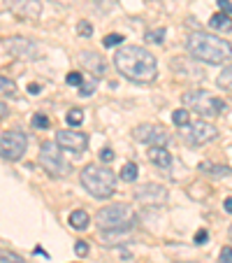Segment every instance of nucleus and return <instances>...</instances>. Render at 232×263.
Wrapping results in <instances>:
<instances>
[{"instance_id":"20e7f679","label":"nucleus","mask_w":232,"mask_h":263,"mask_svg":"<svg viewBox=\"0 0 232 263\" xmlns=\"http://www.w3.org/2000/svg\"><path fill=\"white\" fill-rule=\"evenodd\" d=\"M183 105L188 110H195L197 114H204V116H216L225 110L221 98H216L214 93L204 91V89H195V91H186L181 96Z\"/></svg>"},{"instance_id":"2f4dec72","label":"nucleus","mask_w":232,"mask_h":263,"mask_svg":"<svg viewBox=\"0 0 232 263\" xmlns=\"http://www.w3.org/2000/svg\"><path fill=\"white\" fill-rule=\"evenodd\" d=\"M221 263H232V247H223L221 249Z\"/></svg>"},{"instance_id":"58836bf2","label":"nucleus","mask_w":232,"mask_h":263,"mask_svg":"<svg viewBox=\"0 0 232 263\" xmlns=\"http://www.w3.org/2000/svg\"><path fill=\"white\" fill-rule=\"evenodd\" d=\"M230 240H232V226H230Z\"/></svg>"},{"instance_id":"6e6552de","label":"nucleus","mask_w":232,"mask_h":263,"mask_svg":"<svg viewBox=\"0 0 232 263\" xmlns=\"http://www.w3.org/2000/svg\"><path fill=\"white\" fill-rule=\"evenodd\" d=\"M135 140L151 147H165L170 142V133L165 131V126H158V124H140L135 128Z\"/></svg>"},{"instance_id":"9d476101","label":"nucleus","mask_w":232,"mask_h":263,"mask_svg":"<svg viewBox=\"0 0 232 263\" xmlns=\"http://www.w3.org/2000/svg\"><path fill=\"white\" fill-rule=\"evenodd\" d=\"M7 10L14 16L28 21V19H40L42 14V3L40 0H5Z\"/></svg>"},{"instance_id":"c85d7f7f","label":"nucleus","mask_w":232,"mask_h":263,"mask_svg":"<svg viewBox=\"0 0 232 263\" xmlns=\"http://www.w3.org/2000/svg\"><path fill=\"white\" fill-rule=\"evenodd\" d=\"M123 42V37L121 35H116V33H111V35H107L105 37V47H119Z\"/></svg>"},{"instance_id":"e433bc0d","label":"nucleus","mask_w":232,"mask_h":263,"mask_svg":"<svg viewBox=\"0 0 232 263\" xmlns=\"http://www.w3.org/2000/svg\"><path fill=\"white\" fill-rule=\"evenodd\" d=\"M28 91H31V93H37V91H40V86H37V84H31V86H28Z\"/></svg>"},{"instance_id":"4c0bfd02","label":"nucleus","mask_w":232,"mask_h":263,"mask_svg":"<svg viewBox=\"0 0 232 263\" xmlns=\"http://www.w3.org/2000/svg\"><path fill=\"white\" fill-rule=\"evenodd\" d=\"M0 112H3V114H0V116L5 119V116H7V105H5V103H3V107H0Z\"/></svg>"},{"instance_id":"9b49d317","label":"nucleus","mask_w":232,"mask_h":263,"mask_svg":"<svg viewBox=\"0 0 232 263\" xmlns=\"http://www.w3.org/2000/svg\"><path fill=\"white\" fill-rule=\"evenodd\" d=\"M5 49L16 58H24V61H35L37 54H40L35 42L26 40V37H12L10 42H5Z\"/></svg>"},{"instance_id":"aec40b11","label":"nucleus","mask_w":232,"mask_h":263,"mask_svg":"<svg viewBox=\"0 0 232 263\" xmlns=\"http://www.w3.org/2000/svg\"><path fill=\"white\" fill-rule=\"evenodd\" d=\"M172 122H174V126H186V128L191 126V114H188L186 107L172 112Z\"/></svg>"},{"instance_id":"4468645a","label":"nucleus","mask_w":232,"mask_h":263,"mask_svg":"<svg viewBox=\"0 0 232 263\" xmlns=\"http://www.w3.org/2000/svg\"><path fill=\"white\" fill-rule=\"evenodd\" d=\"M81 63H84L91 72H96V75H102L107 68L105 61L100 58V54H96V51H84V54H81Z\"/></svg>"},{"instance_id":"f8f14e48","label":"nucleus","mask_w":232,"mask_h":263,"mask_svg":"<svg viewBox=\"0 0 232 263\" xmlns=\"http://www.w3.org/2000/svg\"><path fill=\"white\" fill-rule=\"evenodd\" d=\"M135 200L142 205H158L167 200V189L163 184H144L135 191Z\"/></svg>"},{"instance_id":"72a5a7b5","label":"nucleus","mask_w":232,"mask_h":263,"mask_svg":"<svg viewBox=\"0 0 232 263\" xmlns=\"http://www.w3.org/2000/svg\"><path fill=\"white\" fill-rule=\"evenodd\" d=\"M218 5H221V10H223V12L232 14V3H227V0H218Z\"/></svg>"},{"instance_id":"f3484780","label":"nucleus","mask_w":232,"mask_h":263,"mask_svg":"<svg viewBox=\"0 0 232 263\" xmlns=\"http://www.w3.org/2000/svg\"><path fill=\"white\" fill-rule=\"evenodd\" d=\"M67 221H70V226L75 228V231H86L91 217H88L86 210H75V212H70V219H67Z\"/></svg>"},{"instance_id":"a211bd4d","label":"nucleus","mask_w":232,"mask_h":263,"mask_svg":"<svg viewBox=\"0 0 232 263\" xmlns=\"http://www.w3.org/2000/svg\"><path fill=\"white\" fill-rule=\"evenodd\" d=\"M200 170L204 172V175H209V177H227L232 172L230 166H214V163H200Z\"/></svg>"},{"instance_id":"f257e3e1","label":"nucleus","mask_w":232,"mask_h":263,"mask_svg":"<svg viewBox=\"0 0 232 263\" xmlns=\"http://www.w3.org/2000/svg\"><path fill=\"white\" fill-rule=\"evenodd\" d=\"M114 66L123 77H128L130 82H140V84H149L158 77L156 56L137 45H126L116 51Z\"/></svg>"},{"instance_id":"39448f33","label":"nucleus","mask_w":232,"mask_h":263,"mask_svg":"<svg viewBox=\"0 0 232 263\" xmlns=\"http://www.w3.org/2000/svg\"><path fill=\"white\" fill-rule=\"evenodd\" d=\"M96 221L100 231H119V228H132L135 214L128 205H111V208H102L96 214Z\"/></svg>"},{"instance_id":"6ab92c4d","label":"nucleus","mask_w":232,"mask_h":263,"mask_svg":"<svg viewBox=\"0 0 232 263\" xmlns=\"http://www.w3.org/2000/svg\"><path fill=\"white\" fill-rule=\"evenodd\" d=\"M216 84L221 86L223 91H232V63L227 68H223V72L218 75V79H216Z\"/></svg>"},{"instance_id":"393cba45","label":"nucleus","mask_w":232,"mask_h":263,"mask_svg":"<svg viewBox=\"0 0 232 263\" xmlns=\"http://www.w3.org/2000/svg\"><path fill=\"white\" fill-rule=\"evenodd\" d=\"M81 122H84V112H81L79 107H72V110L67 112V124H70V126H79Z\"/></svg>"},{"instance_id":"c9c22d12","label":"nucleus","mask_w":232,"mask_h":263,"mask_svg":"<svg viewBox=\"0 0 232 263\" xmlns=\"http://www.w3.org/2000/svg\"><path fill=\"white\" fill-rule=\"evenodd\" d=\"M223 208H225V212H227V214H232V198H225Z\"/></svg>"},{"instance_id":"7c9ffc66","label":"nucleus","mask_w":232,"mask_h":263,"mask_svg":"<svg viewBox=\"0 0 232 263\" xmlns=\"http://www.w3.org/2000/svg\"><path fill=\"white\" fill-rule=\"evenodd\" d=\"M3 263H24V258H21V256H16V254L3 252Z\"/></svg>"},{"instance_id":"bb28decb","label":"nucleus","mask_w":232,"mask_h":263,"mask_svg":"<svg viewBox=\"0 0 232 263\" xmlns=\"http://www.w3.org/2000/svg\"><path fill=\"white\" fill-rule=\"evenodd\" d=\"M33 126H35V128H49V116L35 114V116H33Z\"/></svg>"},{"instance_id":"b1692460","label":"nucleus","mask_w":232,"mask_h":263,"mask_svg":"<svg viewBox=\"0 0 232 263\" xmlns=\"http://www.w3.org/2000/svg\"><path fill=\"white\" fill-rule=\"evenodd\" d=\"M163 37H165V28H153V31H149L147 35H144V40L151 42V45H160Z\"/></svg>"},{"instance_id":"2eb2a0df","label":"nucleus","mask_w":232,"mask_h":263,"mask_svg":"<svg viewBox=\"0 0 232 263\" xmlns=\"http://www.w3.org/2000/svg\"><path fill=\"white\" fill-rule=\"evenodd\" d=\"M149 161L158 168H170L172 166V154L165 147H151L149 149Z\"/></svg>"},{"instance_id":"4be33fe9","label":"nucleus","mask_w":232,"mask_h":263,"mask_svg":"<svg viewBox=\"0 0 232 263\" xmlns=\"http://www.w3.org/2000/svg\"><path fill=\"white\" fill-rule=\"evenodd\" d=\"M121 179L123 182H135L137 179V166L135 163H126V166L121 168Z\"/></svg>"},{"instance_id":"5701e85b","label":"nucleus","mask_w":232,"mask_h":263,"mask_svg":"<svg viewBox=\"0 0 232 263\" xmlns=\"http://www.w3.org/2000/svg\"><path fill=\"white\" fill-rule=\"evenodd\" d=\"M96 86H98V79H96V77H86V79H84V84L79 86V93H81V98L91 96V93L96 91Z\"/></svg>"},{"instance_id":"423d86ee","label":"nucleus","mask_w":232,"mask_h":263,"mask_svg":"<svg viewBox=\"0 0 232 263\" xmlns=\"http://www.w3.org/2000/svg\"><path fill=\"white\" fill-rule=\"evenodd\" d=\"M61 149L63 147L58 142H44L40 149L42 168H44L49 175H54V177H65V175H70V163L65 161Z\"/></svg>"},{"instance_id":"ddd939ff","label":"nucleus","mask_w":232,"mask_h":263,"mask_svg":"<svg viewBox=\"0 0 232 263\" xmlns=\"http://www.w3.org/2000/svg\"><path fill=\"white\" fill-rule=\"evenodd\" d=\"M216 135H218L216 126H212L209 122H191L188 133H186V137L193 145H207V142H212Z\"/></svg>"},{"instance_id":"dca6fc26","label":"nucleus","mask_w":232,"mask_h":263,"mask_svg":"<svg viewBox=\"0 0 232 263\" xmlns=\"http://www.w3.org/2000/svg\"><path fill=\"white\" fill-rule=\"evenodd\" d=\"M209 26H212L214 31L230 33L232 31V14H227V12H216V14L209 19Z\"/></svg>"},{"instance_id":"1a4fd4ad","label":"nucleus","mask_w":232,"mask_h":263,"mask_svg":"<svg viewBox=\"0 0 232 263\" xmlns=\"http://www.w3.org/2000/svg\"><path fill=\"white\" fill-rule=\"evenodd\" d=\"M56 142H58L63 149H67V152L81 154L88 147V135L79 133V131H72V128H67V131L63 128V131H58V135H56Z\"/></svg>"},{"instance_id":"473e14b6","label":"nucleus","mask_w":232,"mask_h":263,"mask_svg":"<svg viewBox=\"0 0 232 263\" xmlns=\"http://www.w3.org/2000/svg\"><path fill=\"white\" fill-rule=\"evenodd\" d=\"M100 161L102 163H111L114 161V152H111V149H100Z\"/></svg>"},{"instance_id":"f704fd0d","label":"nucleus","mask_w":232,"mask_h":263,"mask_svg":"<svg viewBox=\"0 0 232 263\" xmlns=\"http://www.w3.org/2000/svg\"><path fill=\"white\" fill-rule=\"evenodd\" d=\"M202 242H207V231H200L195 235V245H202Z\"/></svg>"},{"instance_id":"cd10ccee","label":"nucleus","mask_w":232,"mask_h":263,"mask_svg":"<svg viewBox=\"0 0 232 263\" xmlns=\"http://www.w3.org/2000/svg\"><path fill=\"white\" fill-rule=\"evenodd\" d=\"M77 33H79V35H84V37H91V33H93L91 24H88V21H81V24L77 26Z\"/></svg>"},{"instance_id":"f03ea898","label":"nucleus","mask_w":232,"mask_h":263,"mask_svg":"<svg viewBox=\"0 0 232 263\" xmlns=\"http://www.w3.org/2000/svg\"><path fill=\"white\" fill-rule=\"evenodd\" d=\"M186 49L188 54L202 63H225L232 58V45L223 37L214 35V33H204V31H195L191 37L186 40Z\"/></svg>"},{"instance_id":"0eeeda50","label":"nucleus","mask_w":232,"mask_h":263,"mask_svg":"<svg viewBox=\"0 0 232 263\" xmlns=\"http://www.w3.org/2000/svg\"><path fill=\"white\" fill-rule=\"evenodd\" d=\"M28 147V137L21 131H3L0 135V152L5 161H19Z\"/></svg>"},{"instance_id":"c756f323","label":"nucleus","mask_w":232,"mask_h":263,"mask_svg":"<svg viewBox=\"0 0 232 263\" xmlns=\"http://www.w3.org/2000/svg\"><path fill=\"white\" fill-rule=\"evenodd\" d=\"M75 254L77 256H86V254H88V245H86L84 240H77L75 242Z\"/></svg>"},{"instance_id":"a878e982","label":"nucleus","mask_w":232,"mask_h":263,"mask_svg":"<svg viewBox=\"0 0 232 263\" xmlns=\"http://www.w3.org/2000/svg\"><path fill=\"white\" fill-rule=\"evenodd\" d=\"M84 79H86V77L81 75V72H70V75L65 77V82L70 86H81V84H84Z\"/></svg>"},{"instance_id":"7ed1b4c3","label":"nucleus","mask_w":232,"mask_h":263,"mask_svg":"<svg viewBox=\"0 0 232 263\" xmlns=\"http://www.w3.org/2000/svg\"><path fill=\"white\" fill-rule=\"evenodd\" d=\"M81 184L93 198H100V200H107V198L114 196L116 191V175L111 170H107L105 166H98V163H88L81 170Z\"/></svg>"},{"instance_id":"412c9836","label":"nucleus","mask_w":232,"mask_h":263,"mask_svg":"<svg viewBox=\"0 0 232 263\" xmlns=\"http://www.w3.org/2000/svg\"><path fill=\"white\" fill-rule=\"evenodd\" d=\"M0 91H3V96L5 98H14L16 96V84L7 75H3L0 77Z\"/></svg>"}]
</instances>
